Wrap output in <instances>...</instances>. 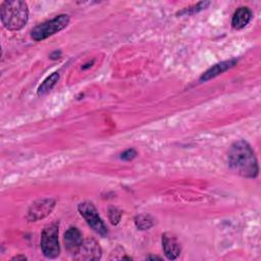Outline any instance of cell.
Masks as SVG:
<instances>
[{"mask_svg": "<svg viewBox=\"0 0 261 261\" xmlns=\"http://www.w3.org/2000/svg\"><path fill=\"white\" fill-rule=\"evenodd\" d=\"M11 260H27V257L23 255H17L11 258Z\"/></svg>", "mask_w": 261, "mask_h": 261, "instance_id": "obj_18", "label": "cell"}, {"mask_svg": "<svg viewBox=\"0 0 261 261\" xmlns=\"http://www.w3.org/2000/svg\"><path fill=\"white\" fill-rule=\"evenodd\" d=\"M253 12L248 6H241L239 7L231 18V27L234 30H242L244 29L252 19Z\"/></svg>", "mask_w": 261, "mask_h": 261, "instance_id": "obj_11", "label": "cell"}, {"mask_svg": "<svg viewBox=\"0 0 261 261\" xmlns=\"http://www.w3.org/2000/svg\"><path fill=\"white\" fill-rule=\"evenodd\" d=\"M121 216H122V211L119 210L118 208L116 207H109L108 209V217H109V220L110 222L113 224V225H116L117 223H119L120 219H121Z\"/></svg>", "mask_w": 261, "mask_h": 261, "instance_id": "obj_15", "label": "cell"}, {"mask_svg": "<svg viewBox=\"0 0 261 261\" xmlns=\"http://www.w3.org/2000/svg\"><path fill=\"white\" fill-rule=\"evenodd\" d=\"M238 63V59L237 58H231L225 61H221L218 62L216 64H214L213 66H211L210 68H208L199 79L200 82H207L211 79H214L216 76H218L219 74L223 73L224 71L228 70L229 68L233 67L236 64Z\"/></svg>", "mask_w": 261, "mask_h": 261, "instance_id": "obj_10", "label": "cell"}, {"mask_svg": "<svg viewBox=\"0 0 261 261\" xmlns=\"http://www.w3.org/2000/svg\"><path fill=\"white\" fill-rule=\"evenodd\" d=\"M0 16L3 25L9 31H19L28 22L29 7L20 0H6L1 3Z\"/></svg>", "mask_w": 261, "mask_h": 261, "instance_id": "obj_2", "label": "cell"}, {"mask_svg": "<svg viewBox=\"0 0 261 261\" xmlns=\"http://www.w3.org/2000/svg\"><path fill=\"white\" fill-rule=\"evenodd\" d=\"M101 255L102 251L99 244L93 239H87L83 242L74 258L79 260H99Z\"/></svg>", "mask_w": 261, "mask_h": 261, "instance_id": "obj_7", "label": "cell"}, {"mask_svg": "<svg viewBox=\"0 0 261 261\" xmlns=\"http://www.w3.org/2000/svg\"><path fill=\"white\" fill-rule=\"evenodd\" d=\"M209 4H210L209 1H201V2H199V3H197L193 6L187 7L185 9H182L181 11H178L177 14H180V15H182V14H195V13L205 9Z\"/></svg>", "mask_w": 261, "mask_h": 261, "instance_id": "obj_14", "label": "cell"}, {"mask_svg": "<svg viewBox=\"0 0 261 261\" xmlns=\"http://www.w3.org/2000/svg\"><path fill=\"white\" fill-rule=\"evenodd\" d=\"M146 259H158V260H161V257L159 256H153V255H150V256H147Z\"/></svg>", "mask_w": 261, "mask_h": 261, "instance_id": "obj_19", "label": "cell"}, {"mask_svg": "<svg viewBox=\"0 0 261 261\" xmlns=\"http://www.w3.org/2000/svg\"><path fill=\"white\" fill-rule=\"evenodd\" d=\"M60 56H61V51H54L53 53H51V55H50V58L51 59H57V58H60Z\"/></svg>", "mask_w": 261, "mask_h": 261, "instance_id": "obj_17", "label": "cell"}, {"mask_svg": "<svg viewBox=\"0 0 261 261\" xmlns=\"http://www.w3.org/2000/svg\"><path fill=\"white\" fill-rule=\"evenodd\" d=\"M55 200L52 198L39 199L32 203L28 210L27 219L30 221H38L48 216L55 207Z\"/></svg>", "mask_w": 261, "mask_h": 261, "instance_id": "obj_6", "label": "cell"}, {"mask_svg": "<svg viewBox=\"0 0 261 261\" xmlns=\"http://www.w3.org/2000/svg\"><path fill=\"white\" fill-rule=\"evenodd\" d=\"M162 248L166 258L169 260L176 259L181 251L177 238L171 232H164L162 234Z\"/></svg>", "mask_w": 261, "mask_h": 261, "instance_id": "obj_9", "label": "cell"}, {"mask_svg": "<svg viewBox=\"0 0 261 261\" xmlns=\"http://www.w3.org/2000/svg\"><path fill=\"white\" fill-rule=\"evenodd\" d=\"M69 20H70V17L68 14H65V13L58 14L52 19L46 20L36 25L31 32V37L36 42L43 41L51 37L52 35L62 31L63 29H65L68 25Z\"/></svg>", "mask_w": 261, "mask_h": 261, "instance_id": "obj_3", "label": "cell"}, {"mask_svg": "<svg viewBox=\"0 0 261 261\" xmlns=\"http://www.w3.org/2000/svg\"><path fill=\"white\" fill-rule=\"evenodd\" d=\"M83 242H84L83 234H82L81 230L77 227L70 226L64 232L65 248H66L68 254L71 255L73 258L77 254Z\"/></svg>", "mask_w": 261, "mask_h": 261, "instance_id": "obj_8", "label": "cell"}, {"mask_svg": "<svg viewBox=\"0 0 261 261\" xmlns=\"http://www.w3.org/2000/svg\"><path fill=\"white\" fill-rule=\"evenodd\" d=\"M59 80V73L58 72H53L52 74H50L49 76H47L43 83L39 86L37 94L39 96H43L46 95L48 92H50L52 90V88L57 84Z\"/></svg>", "mask_w": 261, "mask_h": 261, "instance_id": "obj_12", "label": "cell"}, {"mask_svg": "<svg viewBox=\"0 0 261 261\" xmlns=\"http://www.w3.org/2000/svg\"><path fill=\"white\" fill-rule=\"evenodd\" d=\"M77 210L96 233L100 234L101 237H106L108 234V229L92 202L86 201L80 203Z\"/></svg>", "mask_w": 261, "mask_h": 261, "instance_id": "obj_5", "label": "cell"}, {"mask_svg": "<svg viewBox=\"0 0 261 261\" xmlns=\"http://www.w3.org/2000/svg\"><path fill=\"white\" fill-rule=\"evenodd\" d=\"M135 224L141 230H146L154 225V218L149 214H139L135 217Z\"/></svg>", "mask_w": 261, "mask_h": 261, "instance_id": "obj_13", "label": "cell"}, {"mask_svg": "<svg viewBox=\"0 0 261 261\" xmlns=\"http://www.w3.org/2000/svg\"><path fill=\"white\" fill-rule=\"evenodd\" d=\"M227 161L229 168L243 177L255 178L259 173L255 152L245 140H238L231 144L227 153Z\"/></svg>", "mask_w": 261, "mask_h": 261, "instance_id": "obj_1", "label": "cell"}, {"mask_svg": "<svg viewBox=\"0 0 261 261\" xmlns=\"http://www.w3.org/2000/svg\"><path fill=\"white\" fill-rule=\"evenodd\" d=\"M41 249L43 255L48 259H55L60 254L58 242V224L53 222L47 224L41 234Z\"/></svg>", "mask_w": 261, "mask_h": 261, "instance_id": "obj_4", "label": "cell"}, {"mask_svg": "<svg viewBox=\"0 0 261 261\" xmlns=\"http://www.w3.org/2000/svg\"><path fill=\"white\" fill-rule=\"evenodd\" d=\"M137 155H138L137 151H136L134 148H129V149H126L125 151H123V152L120 154L119 158H120L121 160H123V161H130V160H133L134 158H136Z\"/></svg>", "mask_w": 261, "mask_h": 261, "instance_id": "obj_16", "label": "cell"}]
</instances>
